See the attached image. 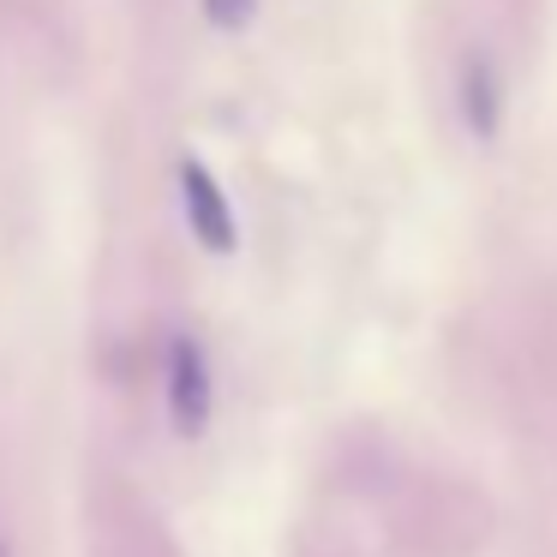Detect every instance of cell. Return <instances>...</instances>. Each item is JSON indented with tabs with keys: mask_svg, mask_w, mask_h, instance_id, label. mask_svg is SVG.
Instances as JSON below:
<instances>
[{
	"mask_svg": "<svg viewBox=\"0 0 557 557\" xmlns=\"http://www.w3.org/2000/svg\"><path fill=\"white\" fill-rule=\"evenodd\" d=\"M181 205L193 222V240H205L210 252H234V210L205 162H181Z\"/></svg>",
	"mask_w": 557,
	"mask_h": 557,
	"instance_id": "obj_1",
	"label": "cell"
},
{
	"mask_svg": "<svg viewBox=\"0 0 557 557\" xmlns=\"http://www.w3.org/2000/svg\"><path fill=\"white\" fill-rule=\"evenodd\" d=\"M169 413L186 437H198L210 425V366L198 354V342H174L169 348Z\"/></svg>",
	"mask_w": 557,
	"mask_h": 557,
	"instance_id": "obj_2",
	"label": "cell"
},
{
	"mask_svg": "<svg viewBox=\"0 0 557 557\" xmlns=\"http://www.w3.org/2000/svg\"><path fill=\"white\" fill-rule=\"evenodd\" d=\"M468 126L473 133H492L497 126V90H492V66L485 61L468 66Z\"/></svg>",
	"mask_w": 557,
	"mask_h": 557,
	"instance_id": "obj_3",
	"label": "cell"
},
{
	"mask_svg": "<svg viewBox=\"0 0 557 557\" xmlns=\"http://www.w3.org/2000/svg\"><path fill=\"white\" fill-rule=\"evenodd\" d=\"M252 13H258V0H205V18L216 30H240V25H252Z\"/></svg>",
	"mask_w": 557,
	"mask_h": 557,
	"instance_id": "obj_4",
	"label": "cell"
},
{
	"mask_svg": "<svg viewBox=\"0 0 557 557\" xmlns=\"http://www.w3.org/2000/svg\"><path fill=\"white\" fill-rule=\"evenodd\" d=\"M0 557H13V552H7V540H0Z\"/></svg>",
	"mask_w": 557,
	"mask_h": 557,
	"instance_id": "obj_5",
	"label": "cell"
}]
</instances>
